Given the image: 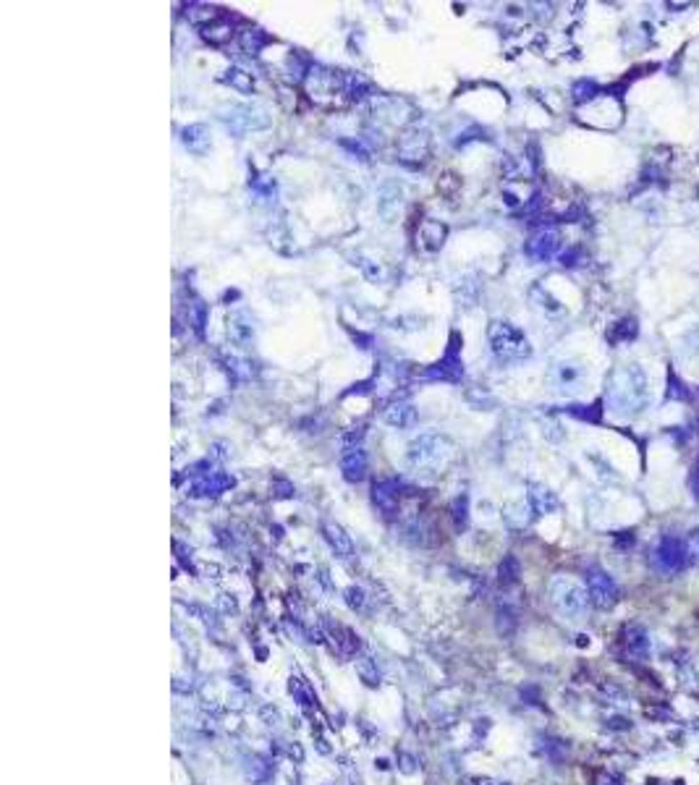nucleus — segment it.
<instances>
[{
  "mask_svg": "<svg viewBox=\"0 0 699 785\" xmlns=\"http://www.w3.org/2000/svg\"><path fill=\"white\" fill-rule=\"evenodd\" d=\"M275 495H278V497H293V495H296V490H293L289 482L278 479V492H275Z\"/></svg>",
  "mask_w": 699,
  "mask_h": 785,
  "instance_id": "44",
  "label": "nucleus"
},
{
  "mask_svg": "<svg viewBox=\"0 0 699 785\" xmlns=\"http://www.w3.org/2000/svg\"><path fill=\"white\" fill-rule=\"evenodd\" d=\"M228 364V372L236 377V380H252L254 377V369H252V364H249L247 359H238V356H228L226 359Z\"/></svg>",
  "mask_w": 699,
  "mask_h": 785,
  "instance_id": "31",
  "label": "nucleus"
},
{
  "mask_svg": "<svg viewBox=\"0 0 699 785\" xmlns=\"http://www.w3.org/2000/svg\"><path fill=\"white\" fill-rule=\"evenodd\" d=\"M341 472H344L346 482H362L367 476V453L362 445L346 448L341 456Z\"/></svg>",
  "mask_w": 699,
  "mask_h": 785,
  "instance_id": "14",
  "label": "nucleus"
},
{
  "mask_svg": "<svg viewBox=\"0 0 699 785\" xmlns=\"http://www.w3.org/2000/svg\"><path fill=\"white\" fill-rule=\"evenodd\" d=\"M668 398H670V401H686L689 398L686 385H684V382H681L676 375L668 377Z\"/></svg>",
  "mask_w": 699,
  "mask_h": 785,
  "instance_id": "37",
  "label": "nucleus"
},
{
  "mask_svg": "<svg viewBox=\"0 0 699 785\" xmlns=\"http://www.w3.org/2000/svg\"><path fill=\"white\" fill-rule=\"evenodd\" d=\"M344 95H348L351 100H364L372 95V84L362 74H344Z\"/></svg>",
  "mask_w": 699,
  "mask_h": 785,
  "instance_id": "22",
  "label": "nucleus"
},
{
  "mask_svg": "<svg viewBox=\"0 0 699 785\" xmlns=\"http://www.w3.org/2000/svg\"><path fill=\"white\" fill-rule=\"evenodd\" d=\"M445 236H448V228L443 226L440 220H424L420 226V233H417V244H420L424 251H438V249L445 244Z\"/></svg>",
  "mask_w": 699,
  "mask_h": 785,
  "instance_id": "17",
  "label": "nucleus"
},
{
  "mask_svg": "<svg viewBox=\"0 0 699 785\" xmlns=\"http://www.w3.org/2000/svg\"><path fill=\"white\" fill-rule=\"evenodd\" d=\"M398 767H401V772L411 775L417 770V759H414L411 754H401V756H398Z\"/></svg>",
  "mask_w": 699,
  "mask_h": 785,
  "instance_id": "40",
  "label": "nucleus"
},
{
  "mask_svg": "<svg viewBox=\"0 0 699 785\" xmlns=\"http://www.w3.org/2000/svg\"><path fill=\"white\" fill-rule=\"evenodd\" d=\"M621 646H624L626 657H631V660H645L647 652H650L647 631L642 625H634V623L624 625V631H621Z\"/></svg>",
  "mask_w": 699,
  "mask_h": 785,
  "instance_id": "13",
  "label": "nucleus"
},
{
  "mask_svg": "<svg viewBox=\"0 0 699 785\" xmlns=\"http://www.w3.org/2000/svg\"><path fill=\"white\" fill-rule=\"evenodd\" d=\"M217 605H220V610H226V613H236L238 610L236 600H233L231 594H220V597H217Z\"/></svg>",
  "mask_w": 699,
  "mask_h": 785,
  "instance_id": "42",
  "label": "nucleus"
},
{
  "mask_svg": "<svg viewBox=\"0 0 699 785\" xmlns=\"http://www.w3.org/2000/svg\"><path fill=\"white\" fill-rule=\"evenodd\" d=\"M356 673H359V678L364 681L367 686H377L380 683V673H377V665L369 660V657H362V660H356Z\"/></svg>",
  "mask_w": 699,
  "mask_h": 785,
  "instance_id": "30",
  "label": "nucleus"
},
{
  "mask_svg": "<svg viewBox=\"0 0 699 785\" xmlns=\"http://www.w3.org/2000/svg\"><path fill=\"white\" fill-rule=\"evenodd\" d=\"M291 691H293V697H296L299 704H304V707L314 704V694L309 691V686L304 683L302 678H291Z\"/></svg>",
  "mask_w": 699,
  "mask_h": 785,
  "instance_id": "35",
  "label": "nucleus"
},
{
  "mask_svg": "<svg viewBox=\"0 0 699 785\" xmlns=\"http://www.w3.org/2000/svg\"><path fill=\"white\" fill-rule=\"evenodd\" d=\"M686 552H689V558L699 560V529H694V531L689 534V539H686Z\"/></svg>",
  "mask_w": 699,
  "mask_h": 785,
  "instance_id": "39",
  "label": "nucleus"
},
{
  "mask_svg": "<svg viewBox=\"0 0 699 785\" xmlns=\"http://www.w3.org/2000/svg\"><path fill=\"white\" fill-rule=\"evenodd\" d=\"M608 725H610V728H615V731H629V728H631V725H629V720H624V717H610V720H608Z\"/></svg>",
  "mask_w": 699,
  "mask_h": 785,
  "instance_id": "45",
  "label": "nucleus"
},
{
  "mask_svg": "<svg viewBox=\"0 0 699 785\" xmlns=\"http://www.w3.org/2000/svg\"><path fill=\"white\" fill-rule=\"evenodd\" d=\"M398 500H401V482H398V479L385 476V479L375 482V487H372V503H375V508L385 518L396 516Z\"/></svg>",
  "mask_w": 699,
  "mask_h": 785,
  "instance_id": "12",
  "label": "nucleus"
},
{
  "mask_svg": "<svg viewBox=\"0 0 699 785\" xmlns=\"http://www.w3.org/2000/svg\"><path fill=\"white\" fill-rule=\"evenodd\" d=\"M249 764H252V767H249V777H252V780H265V777L272 772V767H270L262 756H252Z\"/></svg>",
  "mask_w": 699,
  "mask_h": 785,
  "instance_id": "36",
  "label": "nucleus"
},
{
  "mask_svg": "<svg viewBox=\"0 0 699 785\" xmlns=\"http://www.w3.org/2000/svg\"><path fill=\"white\" fill-rule=\"evenodd\" d=\"M231 34H233V29H231V24L226 22V19H217V22H210L205 26V32H202V37H205L207 42L213 45H223L231 40Z\"/></svg>",
  "mask_w": 699,
  "mask_h": 785,
  "instance_id": "24",
  "label": "nucleus"
},
{
  "mask_svg": "<svg viewBox=\"0 0 699 785\" xmlns=\"http://www.w3.org/2000/svg\"><path fill=\"white\" fill-rule=\"evenodd\" d=\"M323 534H325V539H328L330 550H333L338 558H351V555H354V539H351V534H348L341 524H335V521H325Z\"/></svg>",
  "mask_w": 699,
  "mask_h": 785,
  "instance_id": "15",
  "label": "nucleus"
},
{
  "mask_svg": "<svg viewBox=\"0 0 699 785\" xmlns=\"http://www.w3.org/2000/svg\"><path fill=\"white\" fill-rule=\"evenodd\" d=\"M268 42H270V34L262 32V29H247V32L241 34V47H244V53H249V55H257Z\"/></svg>",
  "mask_w": 699,
  "mask_h": 785,
  "instance_id": "26",
  "label": "nucleus"
},
{
  "mask_svg": "<svg viewBox=\"0 0 699 785\" xmlns=\"http://www.w3.org/2000/svg\"><path fill=\"white\" fill-rule=\"evenodd\" d=\"M233 484H236L233 474L210 472V474H205V476H199V479H192L189 490H186V495L189 497H217V495H223V492H228Z\"/></svg>",
  "mask_w": 699,
  "mask_h": 785,
  "instance_id": "10",
  "label": "nucleus"
},
{
  "mask_svg": "<svg viewBox=\"0 0 699 785\" xmlns=\"http://www.w3.org/2000/svg\"><path fill=\"white\" fill-rule=\"evenodd\" d=\"M228 338L238 348H252L257 341V325L247 309H233L228 314Z\"/></svg>",
  "mask_w": 699,
  "mask_h": 785,
  "instance_id": "9",
  "label": "nucleus"
},
{
  "mask_svg": "<svg viewBox=\"0 0 699 785\" xmlns=\"http://www.w3.org/2000/svg\"><path fill=\"white\" fill-rule=\"evenodd\" d=\"M383 419H385L390 427H396V430H406V427H411V424L417 421V409H414L411 403L396 401V403H390L385 409Z\"/></svg>",
  "mask_w": 699,
  "mask_h": 785,
  "instance_id": "19",
  "label": "nucleus"
},
{
  "mask_svg": "<svg viewBox=\"0 0 699 785\" xmlns=\"http://www.w3.org/2000/svg\"><path fill=\"white\" fill-rule=\"evenodd\" d=\"M217 118H220V123H223L233 137H241V134H247V131L268 129L270 126L268 110L262 108V105H257V102L226 105V108L217 110Z\"/></svg>",
  "mask_w": 699,
  "mask_h": 785,
  "instance_id": "5",
  "label": "nucleus"
},
{
  "mask_svg": "<svg viewBox=\"0 0 699 785\" xmlns=\"http://www.w3.org/2000/svg\"><path fill=\"white\" fill-rule=\"evenodd\" d=\"M181 141H183V147L189 152H194V155H205V152L210 150V131H207L205 123L183 126Z\"/></svg>",
  "mask_w": 699,
  "mask_h": 785,
  "instance_id": "18",
  "label": "nucleus"
},
{
  "mask_svg": "<svg viewBox=\"0 0 699 785\" xmlns=\"http://www.w3.org/2000/svg\"><path fill=\"white\" fill-rule=\"evenodd\" d=\"M566 414H571V417H576V419L581 421H600V403H594V406H581V403H571V406H566Z\"/></svg>",
  "mask_w": 699,
  "mask_h": 785,
  "instance_id": "28",
  "label": "nucleus"
},
{
  "mask_svg": "<svg viewBox=\"0 0 699 785\" xmlns=\"http://www.w3.org/2000/svg\"><path fill=\"white\" fill-rule=\"evenodd\" d=\"M451 456V440L438 432H422L406 448V461L411 469H438Z\"/></svg>",
  "mask_w": 699,
  "mask_h": 785,
  "instance_id": "3",
  "label": "nucleus"
},
{
  "mask_svg": "<svg viewBox=\"0 0 699 785\" xmlns=\"http://www.w3.org/2000/svg\"><path fill=\"white\" fill-rule=\"evenodd\" d=\"M527 503L535 516H548V513H555V511H558V497H555V492H550L548 487H542V484H529Z\"/></svg>",
  "mask_w": 699,
  "mask_h": 785,
  "instance_id": "16",
  "label": "nucleus"
},
{
  "mask_svg": "<svg viewBox=\"0 0 699 785\" xmlns=\"http://www.w3.org/2000/svg\"><path fill=\"white\" fill-rule=\"evenodd\" d=\"M341 144H344L346 150H351L354 152V155H359V160H369V152L364 150V144H362V141H341Z\"/></svg>",
  "mask_w": 699,
  "mask_h": 785,
  "instance_id": "41",
  "label": "nucleus"
},
{
  "mask_svg": "<svg viewBox=\"0 0 699 785\" xmlns=\"http://www.w3.org/2000/svg\"><path fill=\"white\" fill-rule=\"evenodd\" d=\"M189 320H192V327L197 338H205V325H207V304L205 302H194L192 312H189Z\"/></svg>",
  "mask_w": 699,
  "mask_h": 785,
  "instance_id": "29",
  "label": "nucleus"
},
{
  "mask_svg": "<svg viewBox=\"0 0 699 785\" xmlns=\"http://www.w3.org/2000/svg\"><path fill=\"white\" fill-rule=\"evenodd\" d=\"M587 592H590V600L594 607L600 610H610L615 603H618V586L615 581L605 573L603 568H590L587 570Z\"/></svg>",
  "mask_w": 699,
  "mask_h": 785,
  "instance_id": "7",
  "label": "nucleus"
},
{
  "mask_svg": "<svg viewBox=\"0 0 699 785\" xmlns=\"http://www.w3.org/2000/svg\"><path fill=\"white\" fill-rule=\"evenodd\" d=\"M636 335H639V325H636L634 317H626L621 322H615L610 327V343H631Z\"/></svg>",
  "mask_w": 699,
  "mask_h": 785,
  "instance_id": "23",
  "label": "nucleus"
},
{
  "mask_svg": "<svg viewBox=\"0 0 699 785\" xmlns=\"http://www.w3.org/2000/svg\"><path fill=\"white\" fill-rule=\"evenodd\" d=\"M686 560H689L686 542L668 534V537L660 539V545L655 547L652 563H655L657 570H663V573H676V570H681L686 566Z\"/></svg>",
  "mask_w": 699,
  "mask_h": 785,
  "instance_id": "8",
  "label": "nucleus"
},
{
  "mask_svg": "<svg viewBox=\"0 0 699 785\" xmlns=\"http://www.w3.org/2000/svg\"><path fill=\"white\" fill-rule=\"evenodd\" d=\"M608 406L621 414L631 417L639 414L647 403V377L639 364H624L618 366L610 380H608V393H605Z\"/></svg>",
  "mask_w": 699,
  "mask_h": 785,
  "instance_id": "1",
  "label": "nucleus"
},
{
  "mask_svg": "<svg viewBox=\"0 0 699 785\" xmlns=\"http://www.w3.org/2000/svg\"><path fill=\"white\" fill-rule=\"evenodd\" d=\"M424 380H443V382H459L463 377V362H461V338L459 333L451 335V343L445 348L440 362H435L422 372Z\"/></svg>",
  "mask_w": 699,
  "mask_h": 785,
  "instance_id": "6",
  "label": "nucleus"
},
{
  "mask_svg": "<svg viewBox=\"0 0 699 785\" xmlns=\"http://www.w3.org/2000/svg\"><path fill=\"white\" fill-rule=\"evenodd\" d=\"M594 785H621L618 777H613L610 772H597L594 775Z\"/></svg>",
  "mask_w": 699,
  "mask_h": 785,
  "instance_id": "43",
  "label": "nucleus"
},
{
  "mask_svg": "<svg viewBox=\"0 0 699 785\" xmlns=\"http://www.w3.org/2000/svg\"><path fill=\"white\" fill-rule=\"evenodd\" d=\"M223 81L226 84H231L233 89H238V92H244V95H249L252 89H254V79H252V74H247L244 68H228L226 76H223Z\"/></svg>",
  "mask_w": 699,
  "mask_h": 785,
  "instance_id": "25",
  "label": "nucleus"
},
{
  "mask_svg": "<svg viewBox=\"0 0 699 785\" xmlns=\"http://www.w3.org/2000/svg\"><path fill=\"white\" fill-rule=\"evenodd\" d=\"M498 579H500V584H503V586H511V584H516V579H519V560L508 555V558L500 563V568H498Z\"/></svg>",
  "mask_w": 699,
  "mask_h": 785,
  "instance_id": "32",
  "label": "nucleus"
},
{
  "mask_svg": "<svg viewBox=\"0 0 699 785\" xmlns=\"http://www.w3.org/2000/svg\"><path fill=\"white\" fill-rule=\"evenodd\" d=\"M553 377H555V382H558L560 387H569L581 377V369L576 364L560 362V364H555V369H553Z\"/></svg>",
  "mask_w": 699,
  "mask_h": 785,
  "instance_id": "27",
  "label": "nucleus"
},
{
  "mask_svg": "<svg viewBox=\"0 0 699 785\" xmlns=\"http://www.w3.org/2000/svg\"><path fill=\"white\" fill-rule=\"evenodd\" d=\"M330 634L335 636V646H338V652L344 657L354 655L356 649L362 646V642H359V636L351 631V628H346V625H330Z\"/></svg>",
  "mask_w": 699,
  "mask_h": 785,
  "instance_id": "21",
  "label": "nucleus"
},
{
  "mask_svg": "<svg viewBox=\"0 0 699 785\" xmlns=\"http://www.w3.org/2000/svg\"><path fill=\"white\" fill-rule=\"evenodd\" d=\"M571 95H574V100H576V102H587V100H592V97L597 95V84H594L592 79H581V81H576V84H574Z\"/></svg>",
  "mask_w": 699,
  "mask_h": 785,
  "instance_id": "33",
  "label": "nucleus"
},
{
  "mask_svg": "<svg viewBox=\"0 0 699 785\" xmlns=\"http://www.w3.org/2000/svg\"><path fill=\"white\" fill-rule=\"evenodd\" d=\"M427 147H430V139H427V134H406L404 139H401V144H398V152H401V157L404 160H409V157H414V160H422L424 155H427Z\"/></svg>",
  "mask_w": 699,
  "mask_h": 785,
  "instance_id": "20",
  "label": "nucleus"
},
{
  "mask_svg": "<svg viewBox=\"0 0 699 785\" xmlns=\"http://www.w3.org/2000/svg\"><path fill=\"white\" fill-rule=\"evenodd\" d=\"M453 521H456V527H466V521H469V497L466 495H459L456 500H453Z\"/></svg>",
  "mask_w": 699,
  "mask_h": 785,
  "instance_id": "34",
  "label": "nucleus"
},
{
  "mask_svg": "<svg viewBox=\"0 0 699 785\" xmlns=\"http://www.w3.org/2000/svg\"><path fill=\"white\" fill-rule=\"evenodd\" d=\"M558 249H560L558 231H555V228H539L537 233L529 236L524 251H527V257L535 259V262H550V259L558 254Z\"/></svg>",
  "mask_w": 699,
  "mask_h": 785,
  "instance_id": "11",
  "label": "nucleus"
},
{
  "mask_svg": "<svg viewBox=\"0 0 699 785\" xmlns=\"http://www.w3.org/2000/svg\"><path fill=\"white\" fill-rule=\"evenodd\" d=\"M487 341H490V348H493L495 359L500 364H519V362H527L532 356L529 338L521 333V327H516L508 320H493L487 327Z\"/></svg>",
  "mask_w": 699,
  "mask_h": 785,
  "instance_id": "2",
  "label": "nucleus"
},
{
  "mask_svg": "<svg viewBox=\"0 0 699 785\" xmlns=\"http://www.w3.org/2000/svg\"><path fill=\"white\" fill-rule=\"evenodd\" d=\"M691 487H694V495H699V458L694 463V479H691Z\"/></svg>",
  "mask_w": 699,
  "mask_h": 785,
  "instance_id": "46",
  "label": "nucleus"
},
{
  "mask_svg": "<svg viewBox=\"0 0 699 785\" xmlns=\"http://www.w3.org/2000/svg\"><path fill=\"white\" fill-rule=\"evenodd\" d=\"M289 754H291V756H296V759H299V762H302V759H304V752H302V746H291V749H289Z\"/></svg>",
  "mask_w": 699,
  "mask_h": 785,
  "instance_id": "47",
  "label": "nucleus"
},
{
  "mask_svg": "<svg viewBox=\"0 0 699 785\" xmlns=\"http://www.w3.org/2000/svg\"><path fill=\"white\" fill-rule=\"evenodd\" d=\"M346 597V605L351 607V610H362L364 607V589L362 586H348L344 592Z\"/></svg>",
  "mask_w": 699,
  "mask_h": 785,
  "instance_id": "38",
  "label": "nucleus"
},
{
  "mask_svg": "<svg viewBox=\"0 0 699 785\" xmlns=\"http://www.w3.org/2000/svg\"><path fill=\"white\" fill-rule=\"evenodd\" d=\"M550 600L555 605V610L566 618H581L590 607V592L587 586H581L579 581L569 579V576H555L550 581Z\"/></svg>",
  "mask_w": 699,
  "mask_h": 785,
  "instance_id": "4",
  "label": "nucleus"
}]
</instances>
